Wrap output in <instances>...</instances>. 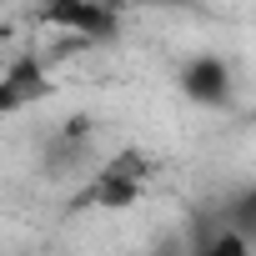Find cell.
I'll return each mask as SVG.
<instances>
[{
	"mask_svg": "<svg viewBox=\"0 0 256 256\" xmlns=\"http://www.w3.org/2000/svg\"><path fill=\"white\" fill-rule=\"evenodd\" d=\"M146 181H151V156L141 146H120L90 171L80 201L96 206V211H126L146 196Z\"/></svg>",
	"mask_w": 256,
	"mask_h": 256,
	"instance_id": "1",
	"label": "cell"
},
{
	"mask_svg": "<svg viewBox=\"0 0 256 256\" xmlns=\"http://www.w3.org/2000/svg\"><path fill=\"white\" fill-rule=\"evenodd\" d=\"M40 20L86 40H110L120 30V10L116 0H40Z\"/></svg>",
	"mask_w": 256,
	"mask_h": 256,
	"instance_id": "2",
	"label": "cell"
},
{
	"mask_svg": "<svg viewBox=\"0 0 256 256\" xmlns=\"http://www.w3.org/2000/svg\"><path fill=\"white\" fill-rule=\"evenodd\" d=\"M56 96V80L36 56H16L10 66H0V116H16L26 106H40Z\"/></svg>",
	"mask_w": 256,
	"mask_h": 256,
	"instance_id": "3",
	"label": "cell"
},
{
	"mask_svg": "<svg viewBox=\"0 0 256 256\" xmlns=\"http://www.w3.org/2000/svg\"><path fill=\"white\" fill-rule=\"evenodd\" d=\"M181 90L196 106H226L231 100V66L216 56H196L181 66Z\"/></svg>",
	"mask_w": 256,
	"mask_h": 256,
	"instance_id": "4",
	"label": "cell"
},
{
	"mask_svg": "<svg viewBox=\"0 0 256 256\" xmlns=\"http://www.w3.org/2000/svg\"><path fill=\"white\" fill-rule=\"evenodd\" d=\"M196 256H251V241H246V231H236V226H226V231H216Z\"/></svg>",
	"mask_w": 256,
	"mask_h": 256,
	"instance_id": "5",
	"label": "cell"
},
{
	"mask_svg": "<svg viewBox=\"0 0 256 256\" xmlns=\"http://www.w3.org/2000/svg\"><path fill=\"white\" fill-rule=\"evenodd\" d=\"M151 6H171V0H151Z\"/></svg>",
	"mask_w": 256,
	"mask_h": 256,
	"instance_id": "6",
	"label": "cell"
}]
</instances>
